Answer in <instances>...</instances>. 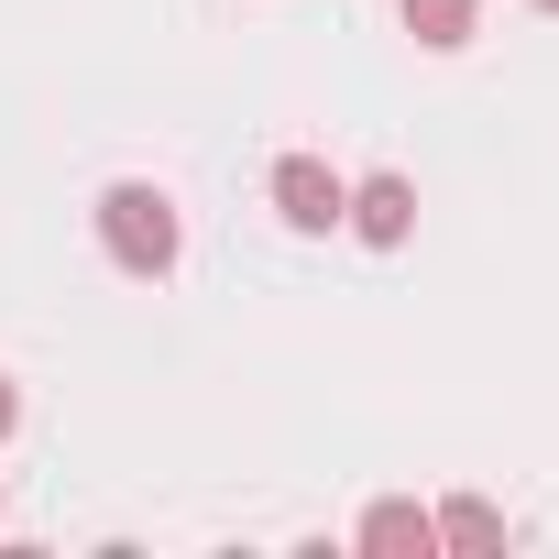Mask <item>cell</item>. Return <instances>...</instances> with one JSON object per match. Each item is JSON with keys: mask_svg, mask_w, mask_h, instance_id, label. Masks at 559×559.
<instances>
[{"mask_svg": "<svg viewBox=\"0 0 559 559\" xmlns=\"http://www.w3.org/2000/svg\"><path fill=\"white\" fill-rule=\"evenodd\" d=\"M99 241H110V263L121 274H176V252H187V219H176V198L165 187H143V176H121V187H99Z\"/></svg>", "mask_w": 559, "mask_h": 559, "instance_id": "cell-1", "label": "cell"}, {"mask_svg": "<svg viewBox=\"0 0 559 559\" xmlns=\"http://www.w3.org/2000/svg\"><path fill=\"white\" fill-rule=\"evenodd\" d=\"M274 209H286V230H341L352 176H330L319 154H286V165H274Z\"/></svg>", "mask_w": 559, "mask_h": 559, "instance_id": "cell-2", "label": "cell"}, {"mask_svg": "<svg viewBox=\"0 0 559 559\" xmlns=\"http://www.w3.org/2000/svg\"><path fill=\"white\" fill-rule=\"evenodd\" d=\"M341 219H352V230H362V241H373V252H395V241H406V230H417V187H406V176H362V187H352V209H341Z\"/></svg>", "mask_w": 559, "mask_h": 559, "instance_id": "cell-3", "label": "cell"}, {"mask_svg": "<svg viewBox=\"0 0 559 559\" xmlns=\"http://www.w3.org/2000/svg\"><path fill=\"white\" fill-rule=\"evenodd\" d=\"M362 548H373V559H428V548H439V515L406 504V493H384V504L362 515Z\"/></svg>", "mask_w": 559, "mask_h": 559, "instance_id": "cell-4", "label": "cell"}, {"mask_svg": "<svg viewBox=\"0 0 559 559\" xmlns=\"http://www.w3.org/2000/svg\"><path fill=\"white\" fill-rule=\"evenodd\" d=\"M439 548H461V559L504 548V504H483V493H450V504H439Z\"/></svg>", "mask_w": 559, "mask_h": 559, "instance_id": "cell-5", "label": "cell"}, {"mask_svg": "<svg viewBox=\"0 0 559 559\" xmlns=\"http://www.w3.org/2000/svg\"><path fill=\"white\" fill-rule=\"evenodd\" d=\"M472 23H483V0H406V34H417L428 56H461Z\"/></svg>", "mask_w": 559, "mask_h": 559, "instance_id": "cell-6", "label": "cell"}, {"mask_svg": "<svg viewBox=\"0 0 559 559\" xmlns=\"http://www.w3.org/2000/svg\"><path fill=\"white\" fill-rule=\"evenodd\" d=\"M23 428V395H12V373H0V439H12Z\"/></svg>", "mask_w": 559, "mask_h": 559, "instance_id": "cell-7", "label": "cell"}, {"mask_svg": "<svg viewBox=\"0 0 559 559\" xmlns=\"http://www.w3.org/2000/svg\"><path fill=\"white\" fill-rule=\"evenodd\" d=\"M526 12H559V0H526Z\"/></svg>", "mask_w": 559, "mask_h": 559, "instance_id": "cell-8", "label": "cell"}]
</instances>
